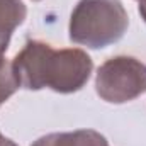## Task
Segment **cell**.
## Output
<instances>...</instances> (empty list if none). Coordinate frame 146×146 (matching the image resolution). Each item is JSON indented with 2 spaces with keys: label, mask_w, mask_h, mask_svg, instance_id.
I'll return each instance as SVG.
<instances>
[{
  "label": "cell",
  "mask_w": 146,
  "mask_h": 146,
  "mask_svg": "<svg viewBox=\"0 0 146 146\" xmlns=\"http://www.w3.org/2000/svg\"><path fill=\"white\" fill-rule=\"evenodd\" d=\"M27 7L22 0H0V56H5L12 33L26 21Z\"/></svg>",
  "instance_id": "4"
},
{
  "label": "cell",
  "mask_w": 146,
  "mask_h": 146,
  "mask_svg": "<svg viewBox=\"0 0 146 146\" xmlns=\"http://www.w3.org/2000/svg\"><path fill=\"white\" fill-rule=\"evenodd\" d=\"M97 95L109 104H126L146 92V65L133 56L107 60L95 76Z\"/></svg>",
  "instance_id": "3"
},
{
  "label": "cell",
  "mask_w": 146,
  "mask_h": 146,
  "mask_svg": "<svg viewBox=\"0 0 146 146\" xmlns=\"http://www.w3.org/2000/svg\"><path fill=\"white\" fill-rule=\"evenodd\" d=\"M19 88V82L14 75L12 63L5 60V56H0V106L9 100Z\"/></svg>",
  "instance_id": "6"
},
{
  "label": "cell",
  "mask_w": 146,
  "mask_h": 146,
  "mask_svg": "<svg viewBox=\"0 0 146 146\" xmlns=\"http://www.w3.org/2000/svg\"><path fill=\"white\" fill-rule=\"evenodd\" d=\"M12 70L26 90L48 87L58 94H73L88 82L94 63L83 49H53L42 41H29L14 58Z\"/></svg>",
  "instance_id": "1"
},
{
  "label": "cell",
  "mask_w": 146,
  "mask_h": 146,
  "mask_svg": "<svg viewBox=\"0 0 146 146\" xmlns=\"http://www.w3.org/2000/svg\"><path fill=\"white\" fill-rule=\"evenodd\" d=\"M0 146H17L12 139H9V138H5L2 133H0Z\"/></svg>",
  "instance_id": "7"
},
{
  "label": "cell",
  "mask_w": 146,
  "mask_h": 146,
  "mask_svg": "<svg viewBox=\"0 0 146 146\" xmlns=\"http://www.w3.org/2000/svg\"><path fill=\"white\" fill-rule=\"evenodd\" d=\"M34 2H39V0H34Z\"/></svg>",
  "instance_id": "9"
},
{
  "label": "cell",
  "mask_w": 146,
  "mask_h": 146,
  "mask_svg": "<svg viewBox=\"0 0 146 146\" xmlns=\"http://www.w3.org/2000/svg\"><path fill=\"white\" fill-rule=\"evenodd\" d=\"M129 24L121 0H80L70 17V39L76 44L102 49L117 42Z\"/></svg>",
  "instance_id": "2"
},
{
  "label": "cell",
  "mask_w": 146,
  "mask_h": 146,
  "mask_svg": "<svg viewBox=\"0 0 146 146\" xmlns=\"http://www.w3.org/2000/svg\"><path fill=\"white\" fill-rule=\"evenodd\" d=\"M139 14H141V19L146 22V0H139Z\"/></svg>",
  "instance_id": "8"
},
{
  "label": "cell",
  "mask_w": 146,
  "mask_h": 146,
  "mask_svg": "<svg viewBox=\"0 0 146 146\" xmlns=\"http://www.w3.org/2000/svg\"><path fill=\"white\" fill-rule=\"evenodd\" d=\"M31 146H109V143L94 129H78L73 133H51L41 136Z\"/></svg>",
  "instance_id": "5"
}]
</instances>
